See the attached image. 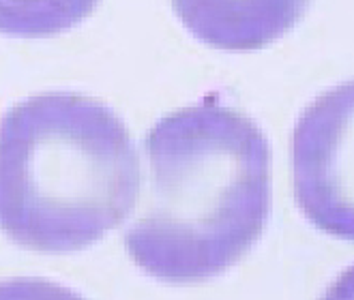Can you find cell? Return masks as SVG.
<instances>
[{
	"mask_svg": "<svg viewBox=\"0 0 354 300\" xmlns=\"http://www.w3.org/2000/svg\"><path fill=\"white\" fill-rule=\"evenodd\" d=\"M144 153L151 185L124 234L144 272L163 283H202L258 243L270 210V150L247 114L211 95L163 116Z\"/></svg>",
	"mask_w": 354,
	"mask_h": 300,
	"instance_id": "obj_1",
	"label": "cell"
},
{
	"mask_svg": "<svg viewBox=\"0 0 354 300\" xmlns=\"http://www.w3.org/2000/svg\"><path fill=\"white\" fill-rule=\"evenodd\" d=\"M140 191L131 135L101 101L46 93L0 120V229L13 243L82 251L127 219Z\"/></svg>",
	"mask_w": 354,
	"mask_h": 300,
	"instance_id": "obj_2",
	"label": "cell"
},
{
	"mask_svg": "<svg viewBox=\"0 0 354 300\" xmlns=\"http://www.w3.org/2000/svg\"><path fill=\"white\" fill-rule=\"evenodd\" d=\"M292 185L318 229L354 241V79L322 93L292 131Z\"/></svg>",
	"mask_w": 354,
	"mask_h": 300,
	"instance_id": "obj_3",
	"label": "cell"
},
{
	"mask_svg": "<svg viewBox=\"0 0 354 300\" xmlns=\"http://www.w3.org/2000/svg\"><path fill=\"white\" fill-rule=\"evenodd\" d=\"M311 0H172L174 13L198 41L225 52L268 48L292 30Z\"/></svg>",
	"mask_w": 354,
	"mask_h": 300,
	"instance_id": "obj_4",
	"label": "cell"
},
{
	"mask_svg": "<svg viewBox=\"0 0 354 300\" xmlns=\"http://www.w3.org/2000/svg\"><path fill=\"white\" fill-rule=\"evenodd\" d=\"M101 0H0V35L46 39L62 35L95 13Z\"/></svg>",
	"mask_w": 354,
	"mask_h": 300,
	"instance_id": "obj_5",
	"label": "cell"
},
{
	"mask_svg": "<svg viewBox=\"0 0 354 300\" xmlns=\"http://www.w3.org/2000/svg\"><path fill=\"white\" fill-rule=\"evenodd\" d=\"M0 300H84L77 292L41 279L0 281Z\"/></svg>",
	"mask_w": 354,
	"mask_h": 300,
	"instance_id": "obj_6",
	"label": "cell"
},
{
	"mask_svg": "<svg viewBox=\"0 0 354 300\" xmlns=\"http://www.w3.org/2000/svg\"><path fill=\"white\" fill-rule=\"evenodd\" d=\"M320 300H354V266L346 268Z\"/></svg>",
	"mask_w": 354,
	"mask_h": 300,
	"instance_id": "obj_7",
	"label": "cell"
}]
</instances>
